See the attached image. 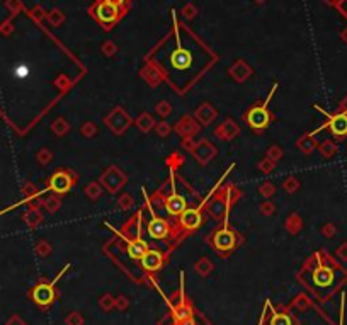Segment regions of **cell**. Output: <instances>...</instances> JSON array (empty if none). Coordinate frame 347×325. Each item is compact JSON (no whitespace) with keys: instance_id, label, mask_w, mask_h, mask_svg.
<instances>
[{"instance_id":"cell-42","label":"cell","mask_w":347,"mask_h":325,"mask_svg":"<svg viewBox=\"0 0 347 325\" xmlns=\"http://www.w3.org/2000/svg\"><path fill=\"white\" fill-rule=\"evenodd\" d=\"M36 158H38V162L41 166H48V164L53 160V152L49 148H41L38 155H36Z\"/></svg>"},{"instance_id":"cell-53","label":"cell","mask_w":347,"mask_h":325,"mask_svg":"<svg viewBox=\"0 0 347 325\" xmlns=\"http://www.w3.org/2000/svg\"><path fill=\"white\" fill-rule=\"evenodd\" d=\"M68 323H70V325H80L82 323V318L77 317V315H72V317L68 318Z\"/></svg>"},{"instance_id":"cell-23","label":"cell","mask_w":347,"mask_h":325,"mask_svg":"<svg viewBox=\"0 0 347 325\" xmlns=\"http://www.w3.org/2000/svg\"><path fill=\"white\" fill-rule=\"evenodd\" d=\"M284 228L286 232H290L291 235H298L303 230V220L298 213H290L284 220Z\"/></svg>"},{"instance_id":"cell-22","label":"cell","mask_w":347,"mask_h":325,"mask_svg":"<svg viewBox=\"0 0 347 325\" xmlns=\"http://www.w3.org/2000/svg\"><path fill=\"white\" fill-rule=\"evenodd\" d=\"M140 75H141V79L147 82L150 87H157L158 84H160V82H163L162 72L158 70V67H155V65H147L145 68H141Z\"/></svg>"},{"instance_id":"cell-12","label":"cell","mask_w":347,"mask_h":325,"mask_svg":"<svg viewBox=\"0 0 347 325\" xmlns=\"http://www.w3.org/2000/svg\"><path fill=\"white\" fill-rule=\"evenodd\" d=\"M92 16L106 27V29H111V26L114 22H118V19L121 17V11L116 6L109 4L107 0H99L92 9Z\"/></svg>"},{"instance_id":"cell-38","label":"cell","mask_w":347,"mask_h":325,"mask_svg":"<svg viewBox=\"0 0 347 325\" xmlns=\"http://www.w3.org/2000/svg\"><path fill=\"white\" fill-rule=\"evenodd\" d=\"M155 111H157V114L160 118H168L172 114V106L168 100H160V102L155 106Z\"/></svg>"},{"instance_id":"cell-6","label":"cell","mask_w":347,"mask_h":325,"mask_svg":"<svg viewBox=\"0 0 347 325\" xmlns=\"http://www.w3.org/2000/svg\"><path fill=\"white\" fill-rule=\"evenodd\" d=\"M79 182V176L72 171V169H63L60 167L58 171H54V174L48 179L46 182V189L53 191L54 194L63 196L67 193H70V189Z\"/></svg>"},{"instance_id":"cell-56","label":"cell","mask_w":347,"mask_h":325,"mask_svg":"<svg viewBox=\"0 0 347 325\" xmlns=\"http://www.w3.org/2000/svg\"><path fill=\"white\" fill-rule=\"evenodd\" d=\"M340 111H342V113H347V99L340 104Z\"/></svg>"},{"instance_id":"cell-5","label":"cell","mask_w":347,"mask_h":325,"mask_svg":"<svg viewBox=\"0 0 347 325\" xmlns=\"http://www.w3.org/2000/svg\"><path fill=\"white\" fill-rule=\"evenodd\" d=\"M145 201H147V208L150 209V213H152V218H150L148 223H147L148 235L152 237V239H155V240L174 239V244H176V239H177V227H176V223L168 222V220L162 218V216H157V214L153 213V208L148 203L147 194H145Z\"/></svg>"},{"instance_id":"cell-52","label":"cell","mask_w":347,"mask_h":325,"mask_svg":"<svg viewBox=\"0 0 347 325\" xmlns=\"http://www.w3.org/2000/svg\"><path fill=\"white\" fill-rule=\"evenodd\" d=\"M337 255H339V257H342L344 260H347V244H342L340 249L337 250Z\"/></svg>"},{"instance_id":"cell-27","label":"cell","mask_w":347,"mask_h":325,"mask_svg":"<svg viewBox=\"0 0 347 325\" xmlns=\"http://www.w3.org/2000/svg\"><path fill=\"white\" fill-rule=\"evenodd\" d=\"M70 128H72L70 123H68L65 118H56L51 125V131L58 136V138H62V136H65L67 133L70 131Z\"/></svg>"},{"instance_id":"cell-28","label":"cell","mask_w":347,"mask_h":325,"mask_svg":"<svg viewBox=\"0 0 347 325\" xmlns=\"http://www.w3.org/2000/svg\"><path fill=\"white\" fill-rule=\"evenodd\" d=\"M24 222H26L31 228H36L41 222H43V214L39 213L38 208H31L29 211H27V213L24 214Z\"/></svg>"},{"instance_id":"cell-43","label":"cell","mask_w":347,"mask_h":325,"mask_svg":"<svg viewBox=\"0 0 347 325\" xmlns=\"http://www.w3.org/2000/svg\"><path fill=\"white\" fill-rule=\"evenodd\" d=\"M155 131H157V135L160 136V138H167V136L170 135V131H172V126L168 125L167 121H160V123H157V125H155Z\"/></svg>"},{"instance_id":"cell-45","label":"cell","mask_w":347,"mask_h":325,"mask_svg":"<svg viewBox=\"0 0 347 325\" xmlns=\"http://www.w3.org/2000/svg\"><path fill=\"white\" fill-rule=\"evenodd\" d=\"M54 85H56L58 89H60L62 92H63V90H67L68 87L72 85V82H68V79H67L65 75H60V77H58V79H56V82H54Z\"/></svg>"},{"instance_id":"cell-21","label":"cell","mask_w":347,"mask_h":325,"mask_svg":"<svg viewBox=\"0 0 347 325\" xmlns=\"http://www.w3.org/2000/svg\"><path fill=\"white\" fill-rule=\"evenodd\" d=\"M252 75V68H250L245 62H235L234 65L230 68V77L234 79L235 82H239V84H244L245 80L249 79V77Z\"/></svg>"},{"instance_id":"cell-17","label":"cell","mask_w":347,"mask_h":325,"mask_svg":"<svg viewBox=\"0 0 347 325\" xmlns=\"http://www.w3.org/2000/svg\"><path fill=\"white\" fill-rule=\"evenodd\" d=\"M163 208L167 209V213L170 214V216L177 220L182 213H184V209L189 208V206H187V201H186L184 196H181V194H177L176 191H172V193H168L165 196Z\"/></svg>"},{"instance_id":"cell-29","label":"cell","mask_w":347,"mask_h":325,"mask_svg":"<svg viewBox=\"0 0 347 325\" xmlns=\"http://www.w3.org/2000/svg\"><path fill=\"white\" fill-rule=\"evenodd\" d=\"M85 196L89 198L90 201H97L100 198V194H102V186L97 182H90V184L85 186Z\"/></svg>"},{"instance_id":"cell-33","label":"cell","mask_w":347,"mask_h":325,"mask_svg":"<svg viewBox=\"0 0 347 325\" xmlns=\"http://www.w3.org/2000/svg\"><path fill=\"white\" fill-rule=\"evenodd\" d=\"M133 204H135V199L126 193L118 198V208H120L121 211H130V209L133 208Z\"/></svg>"},{"instance_id":"cell-10","label":"cell","mask_w":347,"mask_h":325,"mask_svg":"<svg viewBox=\"0 0 347 325\" xmlns=\"http://www.w3.org/2000/svg\"><path fill=\"white\" fill-rule=\"evenodd\" d=\"M168 55H170V57H168L170 68L176 70L177 73L189 72L194 65V53L191 51V49H187L186 46H182L181 39H177L176 48H174Z\"/></svg>"},{"instance_id":"cell-46","label":"cell","mask_w":347,"mask_h":325,"mask_svg":"<svg viewBox=\"0 0 347 325\" xmlns=\"http://www.w3.org/2000/svg\"><path fill=\"white\" fill-rule=\"evenodd\" d=\"M63 19H65V17H63V14L60 11H53L51 16H49V21H51L53 26H60L63 22Z\"/></svg>"},{"instance_id":"cell-25","label":"cell","mask_w":347,"mask_h":325,"mask_svg":"<svg viewBox=\"0 0 347 325\" xmlns=\"http://www.w3.org/2000/svg\"><path fill=\"white\" fill-rule=\"evenodd\" d=\"M135 125L138 126V130L140 131H143V133H150L152 130H155V120H153V116L150 113H141L138 118L135 120Z\"/></svg>"},{"instance_id":"cell-59","label":"cell","mask_w":347,"mask_h":325,"mask_svg":"<svg viewBox=\"0 0 347 325\" xmlns=\"http://www.w3.org/2000/svg\"><path fill=\"white\" fill-rule=\"evenodd\" d=\"M255 2H257V4H262V2H266V0H255Z\"/></svg>"},{"instance_id":"cell-2","label":"cell","mask_w":347,"mask_h":325,"mask_svg":"<svg viewBox=\"0 0 347 325\" xmlns=\"http://www.w3.org/2000/svg\"><path fill=\"white\" fill-rule=\"evenodd\" d=\"M206 242L214 252H218L221 257H228L237 247L244 245L245 237L240 232L234 230V228L228 225V220H225L221 227L209 232V235L206 237Z\"/></svg>"},{"instance_id":"cell-50","label":"cell","mask_w":347,"mask_h":325,"mask_svg":"<svg viewBox=\"0 0 347 325\" xmlns=\"http://www.w3.org/2000/svg\"><path fill=\"white\" fill-rule=\"evenodd\" d=\"M24 191H26V194H29V196H36L39 193L38 189H36V187L33 186V184H26L24 186Z\"/></svg>"},{"instance_id":"cell-30","label":"cell","mask_w":347,"mask_h":325,"mask_svg":"<svg viewBox=\"0 0 347 325\" xmlns=\"http://www.w3.org/2000/svg\"><path fill=\"white\" fill-rule=\"evenodd\" d=\"M43 206L46 208V211L49 213H56L62 208V198L58 194H51L49 198L43 201Z\"/></svg>"},{"instance_id":"cell-16","label":"cell","mask_w":347,"mask_h":325,"mask_svg":"<svg viewBox=\"0 0 347 325\" xmlns=\"http://www.w3.org/2000/svg\"><path fill=\"white\" fill-rule=\"evenodd\" d=\"M143 225V209H138L135 213V216H131L125 225L121 227V230L118 232V235H121L123 239H138L141 237V227Z\"/></svg>"},{"instance_id":"cell-49","label":"cell","mask_w":347,"mask_h":325,"mask_svg":"<svg viewBox=\"0 0 347 325\" xmlns=\"http://www.w3.org/2000/svg\"><path fill=\"white\" fill-rule=\"evenodd\" d=\"M182 14H184V16L187 17V19H193V17L196 16V9H194V6H187V7H184V11H182Z\"/></svg>"},{"instance_id":"cell-31","label":"cell","mask_w":347,"mask_h":325,"mask_svg":"<svg viewBox=\"0 0 347 325\" xmlns=\"http://www.w3.org/2000/svg\"><path fill=\"white\" fill-rule=\"evenodd\" d=\"M318 148H320L322 157H325V158L334 157V155L337 153V150H339V148H337V145L334 143V141H330V140H325L322 145H318Z\"/></svg>"},{"instance_id":"cell-18","label":"cell","mask_w":347,"mask_h":325,"mask_svg":"<svg viewBox=\"0 0 347 325\" xmlns=\"http://www.w3.org/2000/svg\"><path fill=\"white\" fill-rule=\"evenodd\" d=\"M163 260H165V254L157 249H148L147 254L140 259V262L141 267L147 273H157L160 271V267L163 265Z\"/></svg>"},{"instance_id":"cell-13","label":"cell","mask_w":347,"mask_h":325,"mask_svg":"<svg viewBox=\"0 0 347 325\" xmlns=\"http://www.w3.org/2000/svg\"><path fill=\"white\" fill-rule=\"evenodd\" d=\"M104 123H106V126L114 133V135L121 136V135H125L126 130L131 126V123L133 121H131L130 114H128L125 109H123L121 106H118V107H114L106 118H104Z\"/></svg>"},{"instance_id":"cell-39","label":"cell","mask_w":347,"mask_h":325,"mask_svg":"<svg viewBox=\"0 0 347 325\" xmlns=\"http://www.w3.org/2000/svg\"><path fill=\"white\" fill-rule=\"evenodd\" d=\"M274 193H276V187H274L272 182L266 181V182H262V184L259 186V194L262 196V198L269 199L271 196H274Z\"/></svg>"},{"instance_id":"cell-48","label":"cell","mask_w":347,"mask_h":325,"mask_svg":"<svg viewBox=\"0 0 347 325\" xmlns=\"http://www.w3.org/2000/svg\"><path fill=\"white\" fill-rule=\"evenodd\" d=\"M335 232H337V230H335V227L332 225V223H327L325 227H322V233H323L325 237H334Z\"/></svg>"},{"instance_id":"cell-7","label":"cell","mask_w":347,"mask_h":325,"mask_svg":"<svg viewBox=\"0 0 347 325\" xmlns=\"http://www.w3.org/2000/svg\"><path fill=\"white\" fill-rule=\"evenodd\" d=\"M315 109H318V111H320L323 116H327V123H323L322 126H318L317 130L312 131L310 135L315 136L317 133H320V131L325 130V128H328V131L332 133V136H335L337 140H344L345 136H347V113L339 111V113H335V114H328L327 111H323V109L318 106V104L315 106Z\"/></svg>"},{"instance_id":"cell-51","label":"cell","mask_w":347,"mask_h":325,"mask_svg":"<svg viewBox=\"0 0 347 325\" xmlns=\"http://www.w3.org/2000/svg\"><path fill=\"white\" fill-rule=\"evenodd\" d=\"M107 2L112 4V6H116L118 9H126L128 7L126 0H107Z\"/></svg>"},{"instance_id":"cell-15","label":"cell","mask_w":347,"mask_h":325,"mask_svg":"<svg viewBox=\"0 0 347 325\" xmlns=\"http://www.w3.org/2000/svg\"><path fill=\"white\" fill-rule=\"evenodd\" d=\"M172 130L176 131L182 140H189L201 131V125L193 116H182L181 120L174 125Z\"/></svg>"},{"instance_id":"cell-35","label":"cell","mask_w":347,"mask_h":325,"mask_svg":"<svg viewBox=\"0 0 347 325\" xmlns=\"http://www.w3.org/2000/svg\"><path fill=\"white\" fill-rule=\"evenodd\" d=\"M165 164L170 167V171H176L177 167H181L182 164H184V155H182L181 152H174L170 157L165 160Z\"/></svg>"},{"instance_id":"cell-41","label":"cell","mask_w":347,"mask_h":325,"mask_svg":"<svg viewBox=\"0 0 347 325\" xmlns=\"http://www.w3.org/2000/svg\"><path fill=\"white\" fill-rule=\"evenodd\" d=\"M257 169L262 174H271L274 169H276V162H272L271 158H267V157H264L260 162L257 164Z\"/></svg>"},{"instance_id":"cell-32","label":"cell","mask_w":347,"mask_h":325,"mask_svg":"<svg viewBox=\"0 0 347 325\" xmlns=\"http://www.w3.org/2000/svg\"><path fill=\"white\" fill-rule=\"evenodd\" d=\"M80 135L84 136V138H94V136L97 135V126H95L92 121H85L84 125L80 126Z\"/></svg>"},{"instance_id":"cell-3","label":"cell","mask_w":347,"mask_h":325,"mask_svg":"<svg viewBox=\"0 0 347 325\" xmlns=\"http://www.w3.org/2000/svg\"><path fill=\"white\" fill-rule=\"evenodd\" d=\"M276 90H277V84H274L271 92H269V95L262 100V102L255 104V106L249 107L247 111H245L244 120H245V123H247L249 128L252 131L262 133L266 128H269V125H271L274 120H276V116L269 111V102H271V99H272V95H274Z\"/></svg>"},{"instance_id":"cell-44","label":"cell","mask_w":347,"mask_h":325,"mask_svg":"<svg viewBox=\"0 0 347 325\" xmlns=\"http://www.w3.org/2000/svg\"><path fill=\"white\" fill-rule=\"evenodd\" d=\"M36 252H38L39 255H48L49 252H51V245L48 244V242L41 240L38 245H36Z\"/></svg>"},{"instance_id":"cell-55","label":"cell","mask_w":347,"mask_h":325,"mask_svg":"<svg viewBox=\"0 0 347 325\" xmlns=\"http://www.w3.org/2000/svg\"><path fill=\"white\" fill-rule=\"evenodd\" d=\"M102 306L104 308H109V306H111V298H109V296H104L102 298Z\"/></svg>"},{"instance_id":"cell-58","label":"cell","mask_w":347,"mask_h":325,"mask_svg":"<svg viewBox=\"0 0 347 325\" xmlns=\"http://www.w3.org/2000/svg\"><path fill=\"white\" fill-rule=\"evenodd\" d=\"M325 2H328V4H334V2H337V0H325Z\"/></svg>"},{"instance_id":"cell-8","label":"cell","mask_w":347,"mask_h":325,"mask_svg":"<svg viewBox=\"0 0 347 325\" xmlns=\"http://www.w3.org/2000/svg\"><path fill=\"white\" fill-rule=\"evenodd\" d=\"M182 146L193 153V157L198 160V164H201V166H208V164L211 162L218 153L216 146L206 138H203L199 141H193V138L182 140Z\"/></svg>"},{"instance_id":"cell-57","label":"cell","mask_w":347,"mask_h":325,"mask_svg":"<svg viewBox=\"0 0 347 325\" xmlns=\"http://www.w3.org/2000/svg\"><path fill=\"white\" fill-rule=\"evenodd\" d=\"M342 36H344V39H345V41H347V29H345V31H344V33H342Z\"/></svg>"},{"instance_id":"cell-47","label":"cell","mask_w":347,"mask_h":325,"mask_svg":"<svg viewBox=\"0 0 347 325\" xmlns=\"http://www.w3.org/2000/svg\"><path fill=\"white\" fill-rule=\"evenodd\" d=\"M116 51H118L116 44H114V43H109V41L102 46V53L106 55V57H112V55L116 53Z\"/></svg>"},{"instance_id":"cell-11","label":"cell","mask_w":347,"mask_h":325,"mask_svg":"<svg viewBox=\"0 0 347 325\" xmlns=\"http://www.w3.org/2000/svg\"><path fill=\"white\" fill-rule=\"evenodd\" d=\"M126 181H128L126 174L116 166H109L99 177V184L102 186V189H106L111 194L120 193L123 187H125Z\"/></svg>"},{"instance_id":"cell-26","label":"cell","mask_w":347,"mask_h":325,"mask_svg":"<svg viewBox=\"0 0 347 325\" xmlns=\"http://www.w3.org/2000/svg\"><path fill=\"white\" fill-rule=\"evenodd\" d=\"M269 325H295V317L287 312H274Z\"/></svg>"},{"instance_id":"cell-4","label":"cell","mask_w":347,"mask_h":325,"mask_svg":"<svg viewBox=\"0 0 347 325\" xmlns=\"http://www.w3.org/2000/svg\"><path fill=\"white\" fill-rule=\"evenodd\" d=\"M206 203V198H204L203 204ZM201 204L198 208H186L184 213L181 214L179 218L176 220V227H177V239L176 244L181 242L179 239V232H182V237H187L189 233L198 232L204 223V206Z\"/></svg>"},{"instance_id":"cell-54","label":"cell","mask_w":347,"mask_h":325,"mask_svg":"<svg viewBox=\"0 0 347 325\" xmlns=\"http://www.w3.org/2000/svg\"><path fill=\"white\" fill-rule=\"evenodd\" d=\"M339 11L347 17V0H340V2H339Z\"/></svg>"},{"instance_id":"cell-34","label":"cell","mask_w":347,"mask_h":325,"mask_svg":"<svg viewBox=\"0 0 347 325\" xmlns=\"http://www.w3.org/2000/svg\"><path fill=\"white\" fill-rule=\"evenodd\" d=\"M196 273H199L201 276H206V274L211 273V269H213V264L209 262V259L206 257H203V259H199L198 262H196Z\"/></svg>"},{"instance_id":"cell-1","label":"cell","mask_w":347,"mask_h":325,"mask_svg":"<svg viewBox=\"0 0 347 325\" xmlns=\"http://www.w3.org/2000/svg\"><path fill=\"white\" fill-rule=\"evenodd\" d=\"M308 265H312L310 269V281L307 283V288H312V290H332L335 285L337 274L344 273L340 271L337 265H330V257L325 252H317L310 259Z\"/></svg>"},{"instance_id":"cell-24","label":"cell","mask_w":347,"mask_h":325,"mask_svg":"<svg viewBox=\"0 0 347 325\" xmlns=\"http://www.w3.org/2000/svg\"><path fill=\"white\" fill-rule=\"evenodd\" d=\"M296 146H298V150H301L305 155H310L313 150H317L318 143H317V140H315V136L307 133V135H303L298 141H296Z\"/></svg>"},{"instance_id":"cell-37","label":"cell","mask_w":347,"mask_h":325,"mask_svg":"<svg viewBox=\"0 0 347 325\" xmlns=\"http://www.w3.org/2000/svg\"><path fill=\"white\" fill-rule=\"evenodd\" d=\"M282 155H284V150H282L279 145H271L267 148V152H266V157L271 158L272 162H277V160H281Z\"/></svg>"},{"instance_id":"cell-14","label":"cell","mask_w":347,"mask_h":325,"mask_svg":"<svg viewBox=\"0 0 347 325\" xmlns=\"http://www.w3.org/2000/svg\"><path fill=\"white\" fill-rule=\"evenodd\" d=\"M116 240L125 245L128 257L133 259V260H140L145 254H147V250L150 249V245L141 239V237H138V239H123L121 235H118Z\"/></svg>"},{"instance_id":"cell-20","label":"cell","mask_w":347,"mask_h":325,"mask_svg":"<svg viewBox=\"0 0 347 325\" xmlns=\"http://www.w3.org/2000/svg\"><path fill=\"white\" fill-rule=\"evenodd\" d=\"M194 118L199 125L203 126H209L211 123H214V120L218 118V111L214 109L209 102H203L201 106H198V109L194 111Z\"/></svg>"},{"instance_id":"cell-40","label":"cell","mask_w":347,"mask_h":325,"mask_svg":"<svg viewBox=\"0 0 347 325\" xmlns=\"http://www.w3.org/2000/svg\"><path fill=\"white\" fill-rule=\"evenodd\" d=\"M259 211H260V214H262V216H272V214L276 213V204H274L272 201L266 199L264 203H260Z\"/></svg>"},{"instance_id":"cell-36","label":"cell","mask_w":347,"mask_h":325,"mask_svg":"<svg viewBox=\"0 0 347 325\" xmlns=\"http://www.w3.org/2000/svg\"><path fill=\"white\" fill-rule=\"evenodd\" d=\"M282 189H284L287 194H295L296 191L300 189V181L296 179V177H293V176L287 177V179L282 182Z\"/></svg>"},{"instance_id":"cell-19","label":"cell","mask_w":347,"mask_h":325,"mask_svg":"<svg viewBox=\"0 0 347 325\" xmlns=\"http://www.w3.org/2000/svg\"><path fill=\"white\" fill-rule=\"evenodd\" d=\"M239 133H240V128L234 120H232V118H228V120H225L223 123H220L216 128H214V136H216L218 140H221V141L235 140L237 136H239Z\"/></svg>"},{"instance_id":"cell-9","label":"cell","mask_w":347,"mask_h":325,"mask_svg":"<svg viewBox=\"0 0 347 325\" xmlns=\"http://www.w3.org/2000/svg\"><path fill=\"white\" fill-rule=\"evenodd\" d=\"M68 269H70V265H65V269L58 274V278L54 279L53 283H46V281H41L39 285H36L33 288V291H31V298L38 306L41 308H48L49 305L53 303L54 298H56V290H54V285H56V281L62 278V274H65Z\"/></svg>"}]
</instances>
